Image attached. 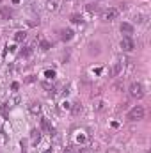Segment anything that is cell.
Instances as JSON below:
<instances>
[{
  "label": "cell",
  "mask_w": 151,
  "mask_h": 153,
  "mask_svg": "<svg viewBox=\"0 0 151 153\" xmlns=\"http://www.w3.org/2000/svg\"><path fill=\"white\" fill-rule=\"evenodd\" d=\"M144 107H141V105H135L133 109H130V112H128V121H141V119H144Z\"/></svg>",
  "instance_id": "6da1fadb"
},
{
  "label": "cell",
  "mask_w": 151,
  "mask_h": 153,
  "mask_svg": "<svg viewBox=\"0 0 151 153\" xmlns=\"http://www.w3.org/2000/svg\"><path fill=\"white\" fill-rule=\"evenodd\" d=\"M130 96L132 98H137V100H141L144 94H146V91H144V86L141 84V82H133L132 86H130Z\"/></svg>",
  "instance_id": "7a4b0ae2"
},
{
  "label": "cell",
  "mask_w": 151,
  "mask_h": 153,
  "mask_svg": "<svg viewBox=\"0 0 151 153\" xmlns=\"http://www.w3.org/2000/svg\"><path fill=\"white\" fill-rule=\"evenodd\" d=\"M121 48H123L125 52H132V50L135 48V43H133V39H132L130 36L123 37V39H121Z\"/></svg>",
  "instance_id": "3957f363"
},
{
  "label": "cell",
  "mask_w": 151,
  "mask_h": 153,
  "mask_svg": "<svg viewBox=\"0 0 151 153\" xmlns=\"http://www.w3.org/2000/svg\"><path fill=\"white\" fill-rule=\"evenodd\" d=\"M12 14H14V11H12L9 5H2V7H0V18H2V20H11Z\"/></svg>",
  "instance_id": "277c9868"
},
{
  "label": "cell",
  "mask_w": 151,
  "mask_h": 153,
  "mask_svg": "<svg viewBox=\"0 0 151 153\" xmlns=\"http://www.w3.org/2000/svg\"><path fill=\"white\" fill-rule=\"evenodd\" d=\"M117 14H119V9H109V11H105V14H103V20L105 21H114L116 18H117Z\"/></svg>",
  "instance_id": "5b68a950"
},
{
  "label": "cell",
  "mask_w": 151,
  "mask_h": 153,
  "mask_svg": "<svg viewBox=\"0 0 151 153\" xmlns=\"http://www.w3.org/2000/svg\"><path fill=\"white\" fill-rule=\"evenodd\" d=\"M73 36H75V32L71 29H62L61 30V39L62 41H69V39H73Z\"/></svg>",
  "instance_id": "8992f818"
},
{
  "label": "cell",
  "mask_w": 151,
  "mask_h": 153,
  "mask_svg": "<svg viewBox=\"0 0 151 153\" xmlns=\"http://www.w3.org/2000/svg\"><path fill=\"white\" fill-rule=\"evenodd\" d=\"M28 112H30L32 116H39V114H41V105H39V103H36V102L28 103Z\"/></svg>",
  "instance_id": "52a82bcc"
},
{
  "label": "cell",
  "mask_w": 151,
  "mask_h": 153,
  "mask_svg": "<svg viewBox=\"0 0 151 153\" xmlns=\"http://www.w3.org/2000/svg\"><path fill=\"white\" fill-rule=\"evenodd\" d=\"M123 64H125L123 61H119V62H116V64H114V68L110 70V75H112V77H119V73L123 71Z\"/></svg>",
  "instance_id": "ba28073f"
},
{
  "label": "cell",
  "mask_w": 151,
  "mask_h": 153,
  "mask_svg": "<svg viewBox=\"0 0 151 153\" xmlns=\"http://www.w3.org/2000/svg\"><path fill=\"white\" fill-rule=\"evenodd\" d=\"M121 32L123 34H126V36H130V34H133V25L132 23H121Z\"/></svg>",
  "instance_id": "9c48e42d"
},
{
  "label": "cell",
  "mask_w": 151,
  "mask_h": 153,
  "mask_svg": "<svg viewBox=\"0 0 151 153\" xmlns=\"http://www.w3.org/2000/svg\"><path fill=\"white\" fill-rule=\"evenodd\" d=\"M30 139H32V144H37V143L41 141V132L34 128V130L30 132Z\"/></svg>",
  "instance_id": "30bf717a"
},
{
  "label": "cell",
  "mask_w": 151,
  "mask_h": 153,
  "mask_svg": "<svg viewBox=\"0 0 151 153\" xmlns=\"http://www.w3.org/2000/svg\"><path fill=\"white\" fill-rule=\"evenodd\" d=\"M25 39H27V32H25V30H18V32L14 34V41L21 43V41H25Z\"/></svg>",
  "instance_id": "8fae6325"
},
{
  "label": "cell",
  "mask_w": 151,
  "mask_h": 153,
  "mask_svg": "<svg viewBox=\"0 0 151 153\" xmlns=\"http://www.w3.org/2000/svg\"><path fill=\"white\" fill-rule=\"evenodd\" d=\"M46 9L48 11H57L59 9V0H48L46 2Z\"/></svg>",
  "instance_id": "7c38bea8"
},
{
  "label": "cell",
  "mask_w": 151,
  "mask_h": 153,
  "mask_svg": "<svg viewBox=\"0 0 151 153\" xmlns=\"http://www.w3.org/2000/svg\"><path fill=\"white\" fill-rule=\"evenodd\" d=\"M32 55V46H25L21 52H20V57H23V59H28Z\"/></svg>",
  "instance_id": "4fadbf2b"
},
{
  "label": "cell",
  "mask_w": 151,
  "mask_h": 153,
  "mask_svg": "<svg viewBox=\"0 0 151 153\" xmlns=\"http://www.w3.org/2000/svg\"><path fill=\"white\" fill-rule=\"evenodd\" d=\"M85 9L89 11V12H93V14H96V12H100L101 9H100V5H96V4H89V5H85Z\"/></svg>",
  "instance_id": "5bb4252c"
},
{
  "label": "cell",
  "mask_w": 151,
  "mask_h": 153,
  "mask_svg": "<svg viewBox=\"0 0 151 153\" xmlns=\"http://www.w3.org/2000/svg\"><path fill=\"white\" fill-rule=\"evenodd\" d=\"M71 111H73V116H78L82 112V103H73L71 105Z\"/></svg>",
  "instance_id": "9a60e30c"
},
{
  "label": "cell",
  "mask_w": 151,
  "mask_h": 153,
  "mask_svg": "<svg viewBox=\"0 0 151 153\" xmlns=\"http://www.w3.org/2000/svg\"><path fill=\"white\" fill-rule=\"evenodd\" d=\"M41 128L44 130V132H50V135H52V128H50V123H48V119H41Z\"/></svg>",
  "instance_id": "2e32d148"
},
{
  "label": "cell",
  "mask_w": 151,
  "mask_h": 153,
  "mask_svg": "<svg viewBox=\"0 0 151 153\" xmlns=\"http://www.w3.org/2000/svg\"><path fill=\"white\" fill-rule=\"evenodd\" d=\"M44 77L50 78V80H53V78H55V71H53V70H46V71H44Z\"/></svg>",
  "instance_id": "e0dca14e"
},
{
  "label": "cell",
  "mask_w": 151,
  "mask_h": 153,
  "mask_svg": "<svg viewBox=\"0 0 151 153\" xmlns=\"http://www.w3.org/2000/svg\"><path fill=\"white\" fill-rule=\"evenodd\" d=\"M71 21H73V23H77V25H78V23H82V21H84V20H82V16H78V14H73V16H71Z\"/></svg>",
  "instance_id": "ac0fdd59"
},
{
  "label": "cell",
  "mask_w": 151,
  "mask_h": 153,
  "mask_svg": "<svg viewBox=\"0 0 151 153\" xmlns=\"http://www.w3.org/2000/svg\"><path fill=\"white\" fill-rule=\"evenodd\" d=\"M50 46H52V45H50L48 41H41V48H43V50H48Z\"/></svg>",
  "instance_id": "d6986e66"
},
{
  "label": "cell",
  "mask_w": 151,
  "mask_h": 153,
  "mask_svg": "<svg viewBox=\"0 0 151 153\" xmlns=\"http://www.w3.org/2000/svg\"><path fill=\"white\" fill-rule=\"evenodd\" d=\"M114 89H116V91H121V89H123V82H117V84L114 86Z\"/></svg>",
  "instance_id": "ffe728a7"
},
{
  "label": "cell",
  "mask_w": 151,
  "mask_h": 153,
  "mask_svg": "<svg viewBox=\"0 0 151 153\" xmlns=\"http://www.w3.org/2000/svg\"><path fill=\"white\" fill-rule=\"evenodd\" d=\"M7 105H9V103H5V105L2 107V114H4V118H7Z\"/></svg>",
  "instance_id": "44dd1931"
},
{
  "label": "cell",
  "mask_w": 151,
  "mask_h": 153,
  "mask_svg": "<svg viewBox=\"0 0 151 153\" xmlns=\"http://www.w3.org/2000/svg\"><path fill=\"white\" fill-rule=\"evenodd\" d=\"M62 109H71V105H69L68 102H64V103H62Z\"/></svg>",
  "instance_id": "7402d4cb"
},
{
  "label": "cell",
  "mask_w": 151,
  "mask_h": 153,
  "mask_svg": "<svg viewBox=\"0 0 151 153\" xmlns=\"http://www.w3.org/2000/svg\"><path fill=\"white\" fill-rule=\"evenodd\" d=\"M44 153H52V150H46V152H44Z\"/></svg>",
  "instance_id": "603a6c76"
}]
</instances>
